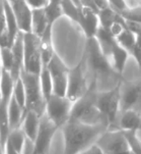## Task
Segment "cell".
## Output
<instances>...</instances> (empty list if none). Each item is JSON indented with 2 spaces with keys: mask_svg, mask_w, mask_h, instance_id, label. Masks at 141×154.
Returning <instances> with one entry per match:
<instances>
[{
  "mask_svg": "<svg viewBox=\"0 0 141 154\" xmlns=\"http://www.w3.org/2000/svg\"><path fill=\"white\" fill-rule=\"evenodd\" d=\"M61 129L64 138L63 154H78L95 144L108 127L104 124L88 125L69 119Z\"/></svg>",
  "mask_w": 141,
  "mask_h": 154,
  "instance_id": "1",
  "label": "cell"
},
{
  "mask_svg": "<svg viewBox=\"0 0 141 154\" xmlns=\"http://www.w3.org/2000/svg\"><path fill=\"white\" fill-rule=\"evenodd\" d=\"M96 94H98V91H96L95 81H93L88 86L87 92L79 99L73 102L69 119L84 122V124L88 125L104 124L107 126L106 121L104 119L101 113L96 107Z\"/></svg>",
  "mask_w": 141,
  "mask_h": 154,
  "instance_id": "2",
  "label": "cell"
},
{
  "mask_svg": "<svg viewBox=\"0 0 141 154\" xmlns=\"http://www.w3.org/2000/svg\"><path fill=\"white\" fill-rule=\"evenodd\" d=\"M122 83L119 82L116 87L106 92L96 94L95 104L96 107L103 116L108 129L115 127L118 121L120 112V90Z\"/></svg>",
  "mask_w": 141,
  "mask_h": 154,
  "instance_id": "3",
  "label": "cell"
},
{
  "mask_svg": "<svg viewBox=\"0 0 141 154\" xmlns=\"http://www.w3.org/2000/svg\"><path fill=\"white\" fill-rule=\"evenodd\" d=\"M25 90V108L27 110H32L42 116L45 113L46 100L43 97L39 75H34L22 70L19 75Z\"/></svg>",
  "mask_w": 141,
  "mask_h": 154,
  "instance_id": "4",
  "label": "cell"
},
{
  "mask_svg": "<svg viewBox=\"0 0 141 154\" xmlns=\"http://www.w3.org/2000/svg\"><path fill=\"white\" fill-rule=\"evenodd\" d=\"M73 102L66 96H59L56 94L52 95L46 100L45 116L58 129L62 128L70 119Z\"/></svg>",
  "mask_w": 141,
  "mask_h": 154,
  "instance_id": "5",
  "label": "cell"
},
{
  "mask_svg": "<svg viewBox=\"0 0 141 154\" xmlns=\"http://www.w3.org/2000/svg\"><path fill=\"white\" fill-rule=\"evenodd\" d=\"M95 144L104 154H134L128 144L122 130L108 129L101 134Z\"/></svg>",
  "mask_w": 141,
  "mask_h": 154,
  "instance_id": "6",
  "label": "cell"
},
{
  "mask_svg": "<svg viewBox=\"0 0 141 154\" xmlns=\"http://www.w3.org/2000/svg\"><path fill=\"white\" fill-rule=\"evenodd\" d=\"M23 34V67L27 72L40 75L43 67L39 37L33 33Z\"/></svg>",
  "mask_w": 141,
  "mask_h": 154,
  "instance_id": "7",
  "label": "cell"
},
{
  "mask_svg": "<svg viewBox=\"0 0 141 154\" xmlns=\"http://www.w3.org/2000/svg\"><path fill=\"white\" fill-rule=\"evenodd\" d=\"M85 63L91 70L98 75H109L115 72V70L110 63L109 58L104 52L101 51L96 39L88 38L87 39V46H85L84 53Z\"/></svg>",
  "mask_w": 141,
  "mask_h": 154,
  "instance_id": "8",
  "label": "cell"
},
{
  "mask_svg": "<svg viewBox=\"0 0 141 154\" xmlns=\"http://www.w3.org/2000/svg\"><path fill=\"white\" fill-rule=\"evenodd\" d=\"M85 59L84 56L73 69H69L67 78L66 97L72 102L76 101L87 91L88 86L85 75Z\"/></svg>",
  "mask_w": 141,
  "mask_h": 154,
  "instance_id": "9",
  "label": "cell"
},
{
  "mask_svg": "<svg viewBox=\"0 0 141 154\" xmlns=\"http://www.w3.org/2000/svg\"><path fill=\"white\" fill-rule=\"evenodd\" d=\"M45 66H47L51 75L53 94L59 96H66L69 67L65 64V62L60 58V56L56 52L53 54V56Z\"/></svg>",
  "mask_w": 141,
  "mask_h": 154,
  "instance_id": "10",
  "label": "cell"
},
{
  "mask_svg": "<svg viewBox=\"0 0 141 154\" xmlns=\"http://www.w3.org/2000/svg\"><path fill=\"white\" fill-rule=\"evenodd\" d=\"M58 128L45 114H43L40 119V127H39L38 134L34 141L33 154H48L52 140Z\"/></svg>",
  "mask_w": 141,
  "mask_h": 154,
  "instance_id": "11",
  "label": "cell"
},
{
  "mask_svg": "<svg viewBox=\"0 0 141 154\" xmlns=\"http://www.w3.org/2000/svg\"><path fill=\"white\" fill-rule=\"evenodd\" d=\"M10 6L13 11L15 20L19 32L32 33V14L33 9L25 0H13L10 1Z\"/></svg>",
  "mask_w": 141,
  "mask_h": 154,
  "instance_id": "12",
  "label": "cell"
},
{
  "mask_svg": "<svg viewBox=\"0 0 141 154\" xmlns=\"http://www.w3.org/2000/svg\"><path fill=\"white\" fill-rule=\"evenodd\" d=\"M77 25L84 33L87 39L93 38L98 32V29L100 28L98 12L90 8H87V7L81 6Z\"/></svg>",
  "mask_w": 141,
  "mask_h": 154,
  "instance_id": "13",
  "label": "cell"
},
{
  "mask_svg": "<svg viewBox=\"0 0 141 154\" xmlns=\"http://www.w3.org/2000/svg\"><path fill=\"white\" fill-rule=\"evenodd\" d=\"M141 86L139 84L129 83L120 90V111L132 108L140 99Z\"/></svg>",
  "mask_w": 141,
  "mask_h": 154,
  "instance_id": "14",
  "label": "cell"
},
{
  "mask_svg": "<svg viewBox=\"0 0 141 154\" xmlns=\"http://www.w3.org/2000/svg\"><path fill=\"white\" fill-rule=\"evenodd\" d=\"M12 51V67L10 70V75L16 81L19 78L20 72L23 67V34L19 32L10 46Z\"/></svg>",
  "mask_w": 141,
  "mask_h": 154,
  "instance_id": "15",
  "label": "cell"
},
{
  "mask_svg": "<svg viewBox=\"0 0 141 154\" xmlns=\"http://www.w3.org/2000/svg\"><path fill=\"white\" fill-rule=\"evenodd\" d=\"M128 57H129V52L126 49H124L123 47L120 46L116 41L114 43V45L112 46L108 55L110 63H111L115 72H117L119 75L123 74L128 60Z\"/></svg>",
  "mask_w": 141,
  "mask_h": 154,
  "instance_id": "16",
  "label": "cell"
},
{
  "mask_svg": "<svg viewBox=\"0 0 141 154\" xmlns=\"http://www.w3.org/2000/svg\"><path fill=\"white\" fill-rule=\"evenodd\" d=\"M40 119L41 116L32 110H27L23 116L20 128L25 133L27 140L30 141L31 143H34L38 134L39 127H40Z\"/></svg>",
  "mask_w": 141,
  "mask_h": 154,
  "instance_id": "17",
  "label": "cell"
},
{
  "mask_svg": "<svg viewBox=\"0 0 141 154\" xmlns=\"http://www.w3.org/2000/svg\"><path fill=\"white\" fill-rule=\"evenodd\" d=\"M118 125L122 131H141V116L132 108L126 109L121 112Z\"/></svg>",
  "mask_w": 141,
  "mask_h": 154,
  "instance_id": "18",
  "label": "cell"
},
{
  "mask_svg": "<svg viewBox=\"0 0 141 154\" xmlns=\"http://www.w3.org/2000/svg\"><path fill=\"white\" fill-rule=\"evenodd\" d=\"M52 29H53V26H49L45 30V32L39 37V44H40V51L43 66H47V63L55 53L53 42H52Z\"/></svg>",
  "mask_w": 141,
  "mask_h": 154,
  "instance_id": "19",
  "label": "cell"
},
{
  "mask_svg": "<svg viewBox=\"0 0 141 154\" xmlns=\"http://www.w3.org/2000/svg\"><path fill=\"white\" fill-rule=\"evenodd\" d=\"M7 113H8V122H9L10 131L14 129H17V128H20L23 116H25V109H23L22 106L15 101V99L12 97V95H11V97H10V100L8 102Z\"/></svg>",
  "mask_w": 141,
  "mask_h": 154,
  "instance_id": "20",
  "label": "cell"
},
{
  "mask_svg": "<svg viewBox=\"0 0 141 154\" xmlns=\"http://www.w3.org/2000/svg\"><path fill=\"white\" fill-rule=\"evenodd\" d=\"M3 4H4V14H5V28H6V33L8 36V40L10 46L12 45L13 41L15 40L16 36L19 33L18 30L16 20H15L13 11L11 9L10 3L8 0H3Z\"/></svg>",
  "mask_w": 141,
  "mask_h": 154,
  "instance_id": "21",
  "label": "cell"
},
{
  "mask_svg": "<svg viewBox=\"0 0 141 154\" xmlns=\"http://www.w3.org/2000/svg\"><path fill=\"white\" fill-rule=\"evenodd\" d=\"M9 100H2L0 103V145L4 150L5 144H6L7 138L10 133L9 122H8V113H7V107H8Z\"/></svg>",
  "mask_w": 141,
  "mask_h": 154,
  "instance_id": "22",
  "label": "cell"
},
{
  "mask_svg": "<svg viewBox=\"0 0 141 154\" xmlns=\"http://www.w3.org/2000/svg\"><path fill=\"white\" fill-rule=\"evenodd\" d=\"M48 20L46 19L44 8H34L32 14V33L36 36H40L45 32V30L49 27Z\"/></svg>",
  "mask_w": 141,
  "mask_h": 154,
  "instance_id": "23",
  "label": "cell"
},
{
  "mask_svg": "<svg viewBox=\"0 0 141 154\" xmlns=\"http://www.w3.org/2000/svg\"><path fill=\"white\" fill-rule=\"evenodd\" d=\"M25 142H27V137H25V133L22 132V128L11 130L6 141V143H8L13 148L15 152H17L18 154H23Z\"/></svg>",
  "mask_w": 141,
  "mask_h": 154,
  "instance_id": "24",
  "label": "cell"
},
{
  "mask_svg": "<svg viewBox=\"0 0 141 154\" xmlns=\"http://www.w3.org/2000/svg\"><path fill=\"white\" fill-rule=\"evenodd\" d=\"M13 78L11 77L8 70L2 69L1 77H0V94H1L2 100H10L12 95V90L14 86Z\"/></svg>",
  "mask_w": 141,
  "mask_h": 154,
  "instance_id": "25",
  "label": "cell"
},
{
  "mask_svg": "<svg viewBox=\"0 0 141 154\" xmlns=\"http://www.w3.org/2000/svg\"><path fill=\"white\" fill-rule=\"evenodd\" d=\"M39 81H40V87L43 97L47 100L53 94V85H52V79L50 72H49L47 66H43L40 75H39Z\"/></svg>",
  "mask_w": 141,
  "mask_h": 154,
  "instance_id": "26",
  "label": "cell"
},
{
  "mask_svg": "<svg viewBox=\"0 0 141 154\" xmlns=\"http://www.w3.org/2000/svg\"><path fill=\"white\" fill-rule=\"evenodd\" d=\"M115 39H116L117 43L121 47H123L124 49H126L130 54V52H131L133 46L135 44V41H136V35L130 30H128L127 28H124L115 37Z\"/></svg>",
  "mask_w": 141,
  "mask_h": 154,
  "instance_id": "27",
  "label": "cell"
},
{
  "mask_svg": "<svg viewBox=\"0 0 141 154\" xmlns=\"http://www.w3.org/2000/svg\"><path fill=\"white\" fill-rule=\"evenodd\" d=\"M98 22H100V27L109 30L110 27L117 20L118 14L112 7H108V8L98 10Z\"/></svg>",
  "mask_w": 141,
  "mask_h": 154,
  "instance_id": "28",
  "label": "cell"
},
{
  "mask_svg": "<svg viewBox=\"0 0 141 154\" xmlns=\"http://www.w3.org/2000/svg\"><path fill=\"white\" fill-rule=\"evenodd\" d=\"M60 4H61L63 15H66L72 22L77 23L80 14V7L81 6H78L72 0H62Z\"/></svg>",
  "mask_w": 141,
  "mask_h": 154,
  "instance_id": "29",
  "label": "cell"
},
{
  "mask_svg": "<svg viewBox=\"0 0 141 154\" xmlns=\"http://www.w3.org/2000/svg\"><path fill=\"white\" fill-rule=\"evenodd\" d=\"M43 8H44V12H45V15H46V19L48 20V23L50 26H53L54 23H56V20H58L60 17L63 15L61 4L48 2L47 5H45Z\"/></svg>",
  "mask_w": 141,
  "mask_h": 154,
  "instance_id": "30",
  "label": "cell"
},
{
  "mask_svg": "<svg viewBox=\"0 0 141 154\" xmlns=\"http://www.w3.org/2000/svg\"><path fill=\"white\" fill-rule=\"evenodd\" d=\"M116 12L121 15L125 20L141 23V4L134 7L127 6L125 9Z\"/></svg>",
  "mask_w": 141,
  "mask_h": 154,
  "instance_id": "31",
  "label": "cell"
},
{
  "mask_svg": "<svg viewBox=\"0 0 141 154\" xmlns=\"http://www.w3.org/2000/svg\"><path fill=\"white\" fill-rule=\"evenodd\" d=\"M12 97H13L15 99V101L27 111V108H25V86L22 84V81L20 79V77L14 82L13 90H12Z\"/></svg>",
  "mask_w": 141,
  "mask_h": 154,
  "instance_id": "32",
  "label": "cell"
},
{
  "mask_svg": "<svg viewBox=\"0 0 141 154\" xmlns=\"http://www.w3.org/2000/svg\"><path fill=\"white\" fill-rule=\"evenodd\" d=\"M0 61H1L2 69L8 70L10 72L12 67V51L9 46L0 48Z\"/></svg>",
  "mask_w": 141,
  "mask_h": 154,
  "instance_id": "33",
  "label": "cell"
},
{
  "mask_svg": "<svg viewBox=\"0 0 141 154\" xmlns=\"http://www.w3.org/2000/svg\"><path fill=\"white\" fill-rule=\"evenodd\" d=\"M130 54L134 57L137 64L141 69V34L136 35V41H135V44L133 46Z\"/></svg>",
  "mask_w": 141,
  "mask_h": 154,
  "instance_id": "34",
  "label": "cell"
},
{
  "mask_svg": "<svg viewBox=\"0 0 141 154\" xmlns=\"http://www.w3.org/2000/svg\"><path fill=\"white\" fill-rule=\"evenodd\" d=\"M109 3L115 11H121L128 6L125 0H109Z\"/></svg>",
  "mask_w": 141,
  "mask_h": 154,
  "instance_id": "35",
  "label": "cell"
},
{
  "mask_svg": "<svg viewBox=\"0 0 141 154\" xmlns=\"http://www.w3.org/2000/svg\"><path fill=\"white\" fill-rule=\"evenodd\" d=\"M27 3L30 5L31 8H42L48 3V0H25Z\"/></svg>",
  "mask_w": 141,
  "mask_h": 154,
  "instance_id": "36",
  "label": "cell"
},
{
  "mask_svg": "<svg viewBox=\"0 0 141 154\" xmlns=\"http://www.w3.org/2000/svg\"><path fill=\"white\" fill-rule=\"evenodd\" d=\"M78 154H104V153H103V151L100 149V147L95 143V144L90 145L88 148H87L85 150L81 151V152Z\"/></svg>",
  "mask_w": 141,
  "mask_h": 154,
  "instance_id": "37",
  "label": "cell"
},
{
  "mask_svg": "<svg viewBox=\"0 0 141 154\" xmlns=\"http://www.w3.org/2000/svg\"><path fill=\"white\" fill-rule=\"evenodd\" d=\"M93 4H95L96 10H101V9H105L108 8V7H111V5L109 3V0H93Z\"/></svg>",
  "mask_w": 141,
  "mask_h": 154,
  "instance_id": "38",
  "label": "cell"
},
{
  "mask_svg": "<svg viewBox=\"0 0 141 154\" xmlns=\"http://www.w3.org/2000/svg\"><path fill=\"white\" fill-rule=\"evenodd\" d=\"M79 2H80V5H81V6L87 7V8H90V9H93L98 12V10H96L93 0H79Z\"/></svg>",
  "mask_w": 141,
  "mask_h": 154,
  "instance_id": "39",
  "label": "cell"
},
{
  "mask_svg": "<svg viewBox=\"0 0 141 154\" xmlns=\"http://www.w3.org/2000/svg\"><path fill=\"white\" fill-rule=\"evenodd\" d=\"M4 154H18V153L15 152L13 150V148H12L8 143H6V144H5V147H4Z\"/></svg>",
  "mask_w": 141,
  "mask_h": 154,
  "instance_id": "40",
  "label": "cell"
},
{
  "mask_svg": "<svg viewBox=\"0 0 141 154\" xmlns=\"http://www.w3.org/2000/svg\"><path fill=\"white\" fill-rule=\"evenodd\" d=\"M62 0H48V2H51V3H58L60 4L61 3Z\"/></svg>",
  "mask_w": 141,
  "mask_h": 154,
  "instance_id": "41",
  "label": "cell"
},
{
  "mask_svg": "<svg viewBox=\"0 0 141 154\" xmlns=\"http://www.w3.org/2000/svg\"><path fill=\"white\" fill-rule=\"evenodd\" d=\"M73 2H74L75 4H77L78 6H81V5H80V2H79V0H72Z\"/></svg>",
  "mask_w": 141,
  "mask_h": 154,
  "instance_id": "42",
  "label": "cell"
},
{
  "mask_svg": "<svg viewBox=\"0 0 141 154\" xmlns=\"http://www.w3.org/2000/svg\"><path fill=\"white\" fill-rule=\"evenodd\" d=\"M0 154H4V150H3V149H2L1 145H0Z\"/></svg>",
  "mask_w": 141,
  "mask_h": 154,
  "instance_id": "43",
  "label": "cell"
},
{
  "mask_svg": "<svg viewBox=\"0 0 141 154\" xmlns=\"http://www.w3.org/2000/svg\"><path fill=\"white\" fill-rule=\"evenodd\" d=\"M1 72H2V66H1V61H0V77H1Z\"/></svg>",
  "mask_w": 141,
  "mask_h": 154,
  "instance_id": "44",
  "label": "cell"
},
{
  "mask_svg": "<svg viewBox=\"0 0 141 154\" xmlns=\"http://www.w3.org/2000/svg\"><path fill=\"white\" fill-rule=\"evenodd\" d=\"M0 103H1V94H0Z\"/></svg>",
  "mask_w": 141,
  "mask_h": 154,
  "instance_id": "45",
  "label": "cell"
},
{
  "mask_svg": "<svg viewBox=\"0 0 141 154\" xmlns=\"http://www.w3.org/2000/svg\"><path fill=\"white\" fill-rule=\"evenodd\" d=\"M8 1H9V2H10V1H13V0H8Z\"/></svg>",
  "mask_w": 141,
  "mask_h": 154,
  "instance_id": "46",
  "label": "cell"
},
{
  "mask_svg": "<svg viewBox=\"0 0 141 154\" xmlns=\"http://www.w3.org/2000/svg\"><path fill=\"white\" fill-rule=\"evenodd\" d=\"M140 147H141V140H140Z\"/></svg>",
  "mask_w": 141,
  "mask_h": 154,
  "instance_id": "47",
  "label": "cell"
},
{
  "mask_svg": "<svg viewBox=\"0 0 141 154\" xmlns=\"http://www.w3.org/2000/svg\"><path fill=\"white\" fill-rule=\"evenodd\" d=\"M139 2H140V4H141V0H139Z\"/></svg>",
  "mask_w": 141,
  "mask_h": 154,
  "instance_id": "48",
  "label": "cell"
}]
</instances>
